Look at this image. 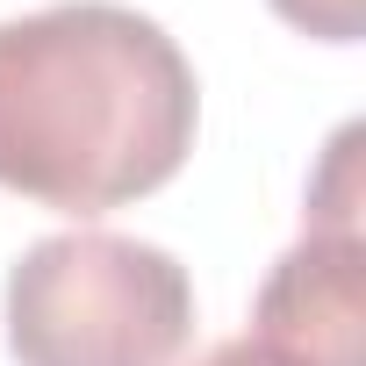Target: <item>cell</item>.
I'll list each match as a JSON object with an SVG mask.
<instances>
[{"instance_id": "6da1fadb", "label": "cell", "mask_w": 366, "mask_h": 366, "mask_svg": "<svg viewBox=\"0 0 366 366\" xmlns=\"http://www.w3.org/2000/svg\"><path fill=\"white\" fill-rule=\"evenodd\" d=\"M202 86L151 15L115 0L0 22V187L101 216L187 165Z\"/></svg>"}, {"instance_id": "7a4b0ae2", "label": "cell", "mask_w": 366, "mask_h": 366, "mask_svg": "<svg viewBox=\"0 0 366 366\" xmlns=\"http://www.w3.org/2000/svg\"><path fill=\"white\" fill-rule=\"evenodd\" d=\"M187 337L194 280L165 244L58 230L8 273V352L22 366H179Z\"/></svg>"}, {"instance_id": "3957f363", "label": "cell", "mask_w": 366, "mask_h": 366, "mask_svg": "<svg viewBox=\"0 0 366 366\" xmlns=\"http://www.w3.org/2000/svg\"><path fill=\"white\" fill-rule=\"evenodd\" d=\"M252 345L280 366H366V230H302L259 287Z\"/></svg>"}, {"instance_id": "277c9868", "label": "cell", "mask_w": 366, "mask_h": 366, "mask_svg": "<svg viewBox=\"0 0 366 366\" xmlns=\"http://www.w3.org/2000/svg\"><path fill=\"white\" fill-rule=\"evenodd\" d=\"M359 122H345L323 151V172L309 187V230H359V209H366V179H359Z\"/></svg>"}, {"instance_id": "5b68a950", "label": "cell", "mask_w": 366, "mask_h": 366, "mask_svg": "<svg viewBox=\"0 0 366 366\" xmlns=\"http://www.w3.org/2000/svg\"><path fill=\"white\" fill-rule=\"evenodd\" d=\"M273 15L316 44H359L366 36V0H273Z\"/></svg>"}, {"instance_id": "8992f818", "label": "cell", "mask_w": 366, "mask_h": 366, "mask_svg": "<svg viewBox=\"0 0 366 366\" xmlns=\"http://www.w3.org/2000/svg\"><path fill=\"white\" fill-rule=\"evenodd\" d=\"M194 366H280L266 345H252V337H223V345H209Z\"/></svg>"}]
</instances>
